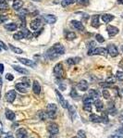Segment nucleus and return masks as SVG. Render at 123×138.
Returning a JSON list of instances; mask_svg holds the SVG:
<instances>
[{
  "mask_svg": "<svg viewBox=\"0 0 123 138\" xmlns=\"http://www.w3.org/2000/svg\"><path fill=\"white\" fill-rule=\"evenodd\" d=\"M57 111H58V107H57L55 104L50 103V104L47 105V107H46V114H47L48 118L55 119V116H57Z\"/></svg>",
  "mask_w": 123,
  "mask_h": 138,
  "instance_id": "f257e3e1",
  "label": "nucleus"
},
{
  "mask_svg": "<svg viewBox=\"0 0 123 138\" xmlns=\"http://www.w3.org/2000/svg\"><path fill=\"white\" fill-rule=\"evenodd\" d=\"M54 74L58 79H62L63 78V76H64V70H63L62 63L61 62L58 63L55 66V68H54Z\"/></svg>",
  "mask_w": 123,
  "mask_h": 138,
  "instance_id": "f03ea898",
  "label": "nucleus"
},
{
  "mask_svg": "<svg viewBox=\"0 0 123 138\" xmlns=\"http://www.w3.org/2000/svg\"><path fill=\"white\" fill-rule=\"evenodd\" d=\"M15 87H16L17 91H19V92L27 93L28 88L30 87V82H19V83H17V84L15 85Z\"/></svg>",
  "mask_w": 123,
  "mask_h": 138,
  "instance_id": "7ed1b4c3",
  "label": "nucleus"
},
{
  "mask_svg": "<svg viewBox=\"0 0 123 138\" xmlns=\"http://www.w3.org/2000/svg\"><path fill=\"white\" fill-rule=\"evenodd\" d=\"M41 25H42L41 19H33V20H31V23H30V27H31V29L34 31H36L37 30L41 27Z\"/></svg>",
  "mask_w": 123,
  "mask_h": 138,
  "instance_id": "20e7f679",
  "label": "nucleus"
},
{
  "mask_svg": "<svg viewBox=\"0 0 123 138\" xmlns=\"http://www.w3.org/2000/svg\"><path fill=\"white\" fill-rule=\"evenodd\" d=\"M55 94H57V95H58V100H59V102H60V104H61V106H62V108H64V109H68V107H69L68 101L64 98V97H63L62 94L59 93V91H58V90H55Z\"/></svg>",
  "mask_w": 123,
  "mask_h": 138,
  "instance_id": "39448f33",
  "label": "nucleus"
},
{
  "mask_svg": "<svg viewBox=\"0 0 123 138\" xmlns=\"http://www.w3.org/2000/svg\"><path fill=\"white\" fill-rule=\"evenodd\" d=\"M43 19H44V22H46V23H49V24H54V23L57 22V19H58L55 15H52V14L43 15Z\"/></svg>",
  "mask_w": 123,
  "mask_h": 138,
  "instance_id": "423d86ee",
  "label": "nucleus"
},
{
  "mask_svg": "<svg viewBox=\"0 0 123 138\" xmlns=\"http://www.w3.org/2000/svg\"><path fill=\"white\" fill-rule=\"evenodd\" d=\"M107 52L109 53V55H110L112 58H115V57H117L118 55V48L116 47V46H114V45H108V46H107Z\"/></svg>",
  "mask_w": 123,
  "mask_h": 138,
  "instance_id": "0eeeda50",
  "label": "nucleus"
},
{
  "mask_svg": "<svg viewBox=\"0 0 123 138\" xmlns=\"http://www.w3.org/2000/svg\"><path fill=\"white\" fill-rule=\"evenodd\" d=\"M78 89L80 90V91H82V92H85L88 90V87H89V84H88V82L85 80H82L80 82H78Z\"/></svg>",
  "mask_w": 123,
  "mask_h": 138,
  "instance_id": "6e6552de",
  "label": "nucleus"
},
{
  "mask_svg": "<svg viewBox=\"0 0 123 138\" xmlns=\"http://www.w3.org/2000/svg\"><path fill=\"white\" fill-rule=\"evenodd\" d=\"M18 59H19V62H21L22 64H24V65H26V66H29V67H31V68H34V67L36 66V63L33 62V61L31 60V59H28V58H19Z\"/></svg>",
  "mask_w": 123,
  "mask_h": 138,
  "instance_id": "1a4fd4ad",
  "label": "nucleus"
},
{
  "mask_svg": "<svg viewBox=\"0 0 123 138\" xmlns=\"http://www.w3.org/2000/svg\"><path fill=\"white\" fill-rule=\"evenodd\" d=\"M47 130L52 135H55L58 133V126L55 123H50L47 126Z\"/></svg>",
  "mask_w": 123,
  "mask_h": 138,
  "instance_id": "9d476101",
  "label": "nucleus"
},
{
  "mask_svg": "<svg viewBox=\"0 0 123 138\" xmlns=\"http://www.w3.org/2000/svg\"><path fill=\"white\" fill-rule=\"evenodd\" d=\"M15 98H16V92H15L14 90H10V91H8L6 94V99H7V102L13 103Z\"/></svg>",
  "mask_w": 123,
  "mask_h": 138,
  "instance_id": "9b49d317",
  "label": "nucleus"
},
{
  "mask_svg": "<svg viewBox=\"0 0 123 138\" xmlns=\"http://www.w3.org/2000/svg\"><path fill=\"white\" fill-rule=\"evenodd\" d=\"M59 55H58L57 52L55 51V49L53 48V47H51V48H49L48 50L46 51V57L48 58H50L51 60H53V59H55L57 57H58Z\"/></svg>",
  "mask_w": 123,
  "mask_h": 138,
  "instance_id": "f8f14e48",
  "label": "nucleus"
},
{
  "mask_svg": "<svg viewBox=\"0 0 123 138\" xmlns=\"http://www.w3.org/2000/svg\"><path fill=\"white\" fill-rule=\"evenodd\" d=\"M106 30H107V34H108L109 36H115L116 34H118V29L117 28V27L115 26H112V25H108L107 26V28H106Z\"/></svg>",
  "mask_w": 123,
  "mask_h": 138,
  "instance_id": "ddd939ff",
  "label": "nucleus"
},
{
  "mask_svg": "<svg viewBox=\"0 0 123 138\" xmlns=\"http://www.w3.org/2000/svg\"><path fill=\"white\" fill-rule=\"evenodd\" d=\"M53 48L55 49V51L58 55H63V54L65 53V47L61 44H59V43H57V44L54 45Z\"/></svg>",
  "mask_w": 123,
  "mask_h": 138,
  "instance_id": "4468645a",
  "label": "nucleus"
},
{
  "mask_svg": "<svg viewBox=\"0 0 123 138\" xmlns=\"http://www.w3.org/2000/svg\"><path fill=\"white\" fill-rule=\"evenodd\" d=\"M93 55H101V56H106L107 55V49L104 47H97L93 51Z\"/></svg>",
  "mask_w": 123,
  "mask_h": 138,
  "instance_id": "2eb2a0df",
  "label": "nucleus"
},
{
  "mask_svg": "<svg viewBox=\"0 0 123 138\" xmlns=\"http://www.w3.org/2000/svg\"><path fill=\"white\" fill-rule=\"evenodd\" d=\"M71 24H72V26L74 27L76 30H78V31H82L83 30H84V26H83V24H82L81 22H78V20H71Z\"/></svg>",
  "mask_w": 123,
  "mask_h": 138,
  "instance_id": "dca6fc26",
  "label": "nucleus"
},
{
  "mask_svg": "<svg viewBox=\"0 0 123 138\" xmlns=\"http://www.w3.org/2000/svg\"><path fill=\"white\" fill-rule=\"evenodd\" d=\"M107 113L112 115V116H114V115L117 114V109L116 107H115V105H114L113 102H110L108 104V106H107Z\"/></svg>",
  "mask_w": 123,
  "mask_h": 138,
  "instance_id": "f3484780",
  "label": "nucleus"
},
{
  "mask_svg": "<svg viewBox=\"0 0 123 138\" xmlns=\"http://www.w3.org/2000/svg\"><path fill=\"white\" fill-rule=\"evenodd\" d=\"M99 19H100V15H94L92 17V26L94 28H98L99 25H100V22H99Z\"/></svg>",
  "mask_w": 123,
  "mask_h": 138,
  "instance_id": "a211bd4d",
  "label": "nucleus"
},
{
  "mask_svg": "<svg viewBox=\"0 0 123 138\" xmlns=\"http://www.w3.org/2000/svg\"><path fill=\"white\" fill-rule=\"evenodd\" d=\"M27 134L28 133H27V131L24 128H20L19 130H17V132H16V136L18 138H25L27 136Z\"/></svg>",
  "mask_w": 123,
  "mask_h": 138,
  "instance_id": "6ab92c4d",
  "label": "nucleus"
},
{
  "mask_svg": "<svg viewBox=\"0 0 123 138\" xmlns=\"http://www.w3.org/2000/svg\"><path fill=\"white\" fill-rule=\"evenodd\" d=\"M23 6V1L22 0H14L12 4V7L15 10H19Z\"/></svg>",
  "mask_w": 123,
  "mask_h": 138,
  "instance_id": "aec40b11",
  "label": "nucleus"
},
{
  "mask_svg": "<svg viewBox=\"0 0 123 138\" xmlns=\"http://www.w3.org/2000/svg\"><path fill=\"white\" fill-rule=\"evenodd\" d=\"M32 91L35 94H39L41 92V85L37 81H34L33 84H32Z\"/></svg>",
  "mask_w": 123,
  "mask_h": 138,
  "instance_id": "412c9836",
  "label": "nucleus"
},
{
  "mask_svg": "<svg viewBox=\"0 0 123 138\" xmlns=\"http://www.w3.org/2000/svg\"><path fill=\"white\" fill-rule=\"evenodd\" d=\"M90 121H92V122L99 123V122H102V117L98 116L96 114H91L90 115Z\"/></svg>",
  "mask_w": 123,
  "mask_h": 138,
  "instance_id": "4be33fe9",
  "label": "nucleus"
},
{
  "mask_svg": "<svg viewBox=\"0 0 123 138\" xmlns=\"http://www.w3.org/2000/svg\"><path fill=\"white\" fill-rule=\"evenodd\" d=\"M6 118L7 120H9V121H14L15 120V113L12 111V110H10V109H6Z\"/></svg>",
  "mask_w": 123,
  "mask_h": 138,
  "instance_id": "5701e85b",
  "label": "nucleus"
},
{
  "mask_svg": "<svg viewBox=\"0 0 123 138\" xmlns=\"http://www.w3.org/2000/svg\"><path fill=\"white\" fill-rule=\"evenodd\" d=\"M18 28L17 24L14 23V22H11V23H7V24L5 25V29L7 30V31H16Z\"/></svg>",
  "mask_w": 123,
  "mask_h": 138,
  "instance_id": "b1692460",
  "label": "nucleus"
},
{
  "mask_svg": "<svg viewBox=\"0 0 123 138\" xmlns=\"http://www.w3.org/2000/svg\"><path fill=\"white\" fill-rule=\"evenodd\" d=\"M89 95L92 97L93 99H96V98H98L100 97V93L95 89H91L89 90Z\"/></svg>",
  "mask_w": 123,
  "mask_h": 138,
  "instance_id": "393cba45",
  "label": "nucleus"
},
{
  "mask_svg": "<svg viewBox=\"0 0 123 138\" xmlns=\"http://www.w3.org/2000/svg\"><path fill=\"white\" fill-rule=\"evenodd\" d=\"M113 19H114V16L111 14H104L102 16V20L104 22H106V23L110 22L111 20H113Z\"/></svg>",
  "mask_w": 123,
  "mask_h": 138,
  "instance_id": "a878e982",
  "label": "nucleus"
},
{
  "mask_svg": "<svg viewBox=\"0 0 123 138\" xmlns=\"http://www.w3.org/2000/svg\"><path fill=\"white\" fill-rule=\"evenodd\" d=\"M13 69H14L16 71H18V72L20 73V74H28V73H29V70H27L26 69L20 68V67H19V66L14 65L13 66Z\"/></svg>",
  "mask_w": 123,
  "mask_h": 138,
  "instance_id": "bb28decb",
  "label": "nucleus"
},
{
  "mask_svg": "<svg viewBox=\"0 0 123 138\" xmlns=\"http://www.w3.org/2000/svg\"><path fill=\"white\" fill-rule=\"evenodd\" d=\"M94 107L96 108V109L98 111H100V110H102L103 108H104V103L100 99H96L94 101Z\"/></svg>",
  "mask_w": 123,
  "mask_h": 138,
  "instance_id": "cd10ccee",
  "label": "nucleus"
},
{
  "mask_svg": "<svg viewBox=\"0 0 123 138\" xmlns=\"http://www.w3.org/2000/svg\"><path fill=\"white\" fill-rule=\"evenodd\" d=\"M76 34L73 33V31H67V34H66V38L67 40L69 41H72L74 39H76Z\"/></svg>",
  "mask_w": 123,
  "mask_h": 138,
  "instance_id": "c85d7f7f",
  "label": "nucleus"
},
{
  "mask_svg": "<svg viewBox=\"0 0 123 138\" xmlns=\"http://www.w3.org/2000/svg\"><path fill=\"white\" fill-rule=\"evenodd\" d=\"M28 14V10L25 9V8H20L19 9V12H18V15H19V19H25L26 17V15Z\"/></svg>",
  "mask_w": 123,
  "mask_h": 138,
  "instance_id": "c756f323",
  "label": "nucleus"
},
{
  "mask_svg": "<svg viewBox=\"0 0 123 138\" xmlns=\"http://www.w3.org/2000/svg\"><path fill=\"white\" fill-rule=\"evenodd\" d=\"M81 58H68L67 59V63H68L69 65L71 66V65H75V64H77L79 61H80Z\"/></svg>",
  "mask_w": 123,
  "mask_h": 138,
  "instance_id": "7c9ffc66",
  "label": "nucleus"
},
{
  "mask_svg": "<svg viewBox=\"0 0 123 138\" xmlns=\"http://www.w3.org/2000/svg\"><path fill=\"white\" fill-rule=\"evenodd\" d=\"M82 101H83V104H90V105H92V103L94 102V99H93L92 97H91L89 94H88V95H84V97H83V99H82Z\"/></svg>",
  "mask_w": 123,
  "mask_h": 138,
  "instance_id": "2f4dec72",
  "label": "nucleus"
},
{
  "mask_svg": "<svg viewBox=\"0 0 123 138\" xmlns=\"http://www.w3.org/2000/svg\"><path fill=\"white\" fill-rule=\"evenodd\" d=\"M13 37H14L15 40H21L22 38H24V34H23L22 31H18L17 34H15L14 35H13Z\"/></svg>",
  "mask_w": 123,
  "mask_h": 138,
  "instance_id": "473e14b6",
  "label": "nucleus"
},
{
  "mask_svg": "<svg viewBox=\"0 0 123 138\" xmlns=\"http://www.w3.org/2000/svg\"><path fill=\"white\" fill-rule=\"evenodd\" d=\"M75 1H76V0H61V5H62V7H66L67 6L73 4Z\"/></svg>",
  "mask_w": 123,
  "mask_h": 138,
  "instance_id": "72a5a7b5",
  "label": "nucleus"
},
{
  "mask_svg": "<svg viewBox=\"0 0 123 138\" xmlns=\"http://www.w3.org/2000/svg\"><path fill=\"white\" fill-rule=\"evenodd\" d=\"M9 47H10V49L14 52V53H16V54H21V53H23V51L21 50L20 48H19V47H16V46H12V45H10L9 44Z\"/></svg>",
  "mask_w": 123,
  "mask_h": 138,
  "instance_id": "f704fd0d",
  "label": "nucleus"
},
{
  "mask_svg": "<svg viewBox=\"0 0 123 138\" xmlns=\"http://www.w3.org/2000/svg\"><path fill=\"white\" fill-rule=\"evenodd\" d=\"M68 109H69V110H70V116H71V118H73V119H74L75 116H76V110H75L74 107H73V106H70V105H69Z\"/></svg>",
  "mask_w": 123,
  "mask_h": 138,
  "instance_id": "c9c22d12",
  "label": "nucleus"
},
{
  "mask_svg": "<svg viewBox=\"0 0 123 138\" xmlns=\"http://www.w3.org/2000/svg\"><path fill=\"white\" fill-rule=\"evenodd\" d=\"M115 135L118 138H123V127H121V128L117 130L116 133H115Z\"/></svg>",
  "mask_w": 123,
  "mask_h": 138,
  "instance_id": "e433bc0d",
  "label": "nucleus"
},
{
  "mask_svg": "<svg viewBox=\"0 0 123 138\" xmlns=\"http://www.w3.org/2000/svg\"><path fill=\"white\" fill-rule=\"evenodd\" d=\"M70 97H72L73 99H77L79 95H78V93L76 91V89H74V88L71 89V91H70Z\"/></svg>",
  "mask_w": 123,
  "mask_h": 138,
  "instance_id": "4c0bfd02",
  "label": "nucleus"
},
{
  "mask_svg": "<svg viewBox=\"0 0 123 138\" xmlns=\"http://www.w3.org/2000/svg\"><path fill=\"white\" fill-rule=\"evenodd\" d=\"M102 94H103L104 98H106V99H108L109 97H110V93L108 92V90L106 89H104L102 91Z\"/></svg>",
  "mask_w": 123,
  "mask_h": 138,
  "instance_id": "58836bf2",
  "label": "nucleus"
},
{
  "mask_svg": "<svg viewBox=\"0 0 123 138\" xmlns=\"http://www.w3.org/2000/svg\"><path fill=\"white\" fill-rule=\"evenodd\" d=\"M101 117H102V122H105V123H107V122H108V117H107V114H106V112H104Z\"/></svg>",
  "mask_w": 123,
  "mask_h": 138,
  "instance_id": "ea45409f",
  "label": "nucleus"
},
{
  "mask_svg": "<svg viewBox=\"0 0 123 138\" xmlns=\"http://www.w3.org/2000/svg\"><path fill=\"white\" fill-rule=\"evenodd\" d=\"M79 5L82 6H87L89 4V0H76Z\"/></svg>",
  "mask_w": 123,
  "mask_h": 138,
  "instance_id": "a19ab883",
  "label": "nucleus"
},
{
  "mask_svg": "<svg viewBox=\"0 0 123 138\" xmlns=\"http://www.w3.org/2000/svg\"><path fill=\"white\" fill-rule=\"evenodd\" d=\"M116 78L118 81H123V72L122 71H117Z\"/></svg>",
  "mask_w": 123,
  "mask_h": 138,
  "instance_id": "79ce46f5",
  "label": "nucleus"
},
{
  "mask_svg": "<svg viewBox=\"0 0 123 138\" xmlns=\"http://www.w3.org/2000/svg\"><path fill=\"white\" fill-rule=\"evenodd\" d=\"M7 5L6 3H0V11H5V10H7Z\"/></svg>",
  "mask_w": 123,
  "mask_h": 138,
  "instance_id": "37998d69",
  "label": "nucleus"
},
{
  "mask_svg": "<svg viewBox=\"0 0 123 138\" xmlns=\"http://www.w3.org/2000/svg\"><path fill=\"white\" fill-rule=\"evenodd\" d=\"M78 136L80 138H86V133L83 130H80V131H78Z\"/></svg>",
  "mask_w": 123,
  "mask_h": 138,
  "instance_id": "c03bdc74",
  "label": "nucleus"
},
{
  "mask_svg": "<svg viewBox=\"0 0 123 138\" xmlns=\"http://www.w3.org/2000/svg\"><path fill=\"white\" fill-rule=\"evenodd\" d=\"M95 39H96L99 43H104L105 42V38L102 36L101 34H96V35H95Z\"/></svg>",
  "mask_w": 123,
  "mask_h": 138,
  "instance_id": "a18cd8bd",
  "label": "nucleus"
},
{
  "mask_svg": "<svg viewBox=\"0 0 123 138\" xmlns=\"http://www.w3.org/2000/svg\"><path fill=\"white\" fill-rule=\"evenodd\" d=\"M83 109L88 112H91L92 111V106L90 104H84L83 105Z\"/></svg>",
  "mask_w": 123,
  "mask_h": 138,
  "instance_id": "49530a36",
  "label": "nucleus"
},
{
  "mask_svg": "<svg viewBox=\"0 0 123 138\" xmlns=\"http://www.w3.org/2000/svg\"><path fill=\"white\" fill-rule=\"evenodd\" d=\"M7 16H5V15H0V23L2 22H5L6 20H7Z\"/></svg>",
  "mask_w": 123,
  "mask_h": 138,
  "instance_id": "de8ad7c7",
  "label": "nucleus"
},
{
  "mask_svg": "<svg viewBox=\"0 0 123 138\" xmlns=\"http://www.w3.org/2000/svg\"><path fill=\"white\" fill-rule=\"evenodd\" d=\"M6 79H7V81H12L13 79H14V76H13L12 74H10V73H7V75H6Z\"/></svg>",
  "mask_w": 123,
  "mask_h": 138,
  "instance_id": "09e8293b",
  "label": "nucleus"
},
{
  "mask_svg": "<svg viewBox=\"0 0 123 138\" xmlns=\"http://www.w3.org/2000/svg\"><path fill=\"white\" fill-rule=\"evenodd\" d=\"M0 48H3V49H5V50H7V46H6L4 43H3L2 41H0Z\"/></svg>",
  "mask_w": 123,
  "mask_h": 138,
  "instance_id": "8fccbe9b",
  "label": "nucleus"
},
{
  "mask_svg": "<svg viewBox=\"0 0 123 138\" xmlns=\"http://www.w3.org/2000/svg\"><path fill=\"white\" fill-rule=\"evenodd\" d=\"M4 72V65L0 63V73H3Z\"/></svg>",
  "mask_w": 123,
  "mask_h": 138,
  "instance_id": "3c124183",
  "label": "nucleus"
},
{
  "mask_svg": "<svg viewBox=\"0 0 123 138\" xmlns=\"http://www.w3.org/2000/svg\"><path fill=\"white\" fill-rule=\"evenodd\" d=\"M59 87L61 88V90H65L66 89V85L63 84V83H59Z\"/></svg>",
  "mask_w": 123,
  "mask_h": 138,
  "instance_id": "603ef678",
  "label": "nucleus"
},
{
  "mask_svg": "<svg viewBox=\"0 0 123 138\" xmlns=\"http://www.w3.org/2000/svg\"><path fill=\"white\" fill-rule=\"evenodd\" d=\"M2 130H3V126H2V122L0 121V133H2Z\"/></svg>",
  "mask_w": 123,
  "mask_h": 138,
  "instance_id": "864d4df0",
  "label": "nucleus"
},
{
  "mask_svg": "<svg viewBox=\"0 0 123 138\" xmlns=\"http://www.w3.org/2000/svg\"><path fill=\"white\" fill-rule=\"evenodd\" d=\"M119 121H120L121 123L123 124V116H121L120 118H119Z\"/></svg>",
  "mask_w": 123,
  "mask_h": 138,
  "instance_id": "5fc2aeb1",
  "label": "nucleus"
},
{
  "mask_svg": "<svg viewBox=\"0 0 123 138\" xmlns=\"http://www.w3.org/2000/svg\"><path fill=\"white\" fill-rule=\"evenodd\" d=\"M108 138H118V137H117L116 135H111V136H109Z\"/></svg>",
  "mask_w": 123,
  "mask_h": 138,
  "instance_id": "6e6d98bb",
  "label": "nucleus"
},
{
  "mask_svg": "<svg viewBox=\"0 0 123 138\" xmlns=\"http://www.w3.org/2000/svg\"><path fill=\"white\" fill-rule=\"evenodd\" d=\"M5 138H14V137H13L12 135H7V137H5Z\"/></svg>",
  "mask_w": 123,
  "mask_h": 138,
  "instance_id": "4d7b16f0",
  "label": "nucleus"
},
{
  "mask_svg": "<svg viewBox=\"0 0 123 138\" xmlns=\"http://www.w3.org/2000/svg\"><path fill=\"white\" fill-rule=\"evenodd\" d=\"M2 84V79H1V76H0V85Z\"/></svg>",
  "mask_w": 123,
  "mask_h": 138,
  "instance_id": "13d9d810",
  "label": "nucleus"
},
{
  "mask_svg": "<svg viewBox=\"0 0 123 138\" xmlns=\"http://www.w3.org/2000/svg\"><path fill=\"white\" fill-rule=\"evenodd\" d=\"M0 3H6L5 0H0Z\"/></svg>",
  "mask_w": 123,
  "mask_h": 138,
  "instance_id": "bf43d9fd",
  "label": "nucleus"
},
{
  "mask_svg": "<svg viewBox=\"0 0 123 138\" xmlns=\"http://www.w3.org/2000/svg\"><path fill=\"white\" fill-rule=\"evenodd\" d=\"M32 1H35V2H39V1H41V0H32Z\"/></svg>",
  "mask_w": 123,
  "mask_h": 138,
  "instance_id": "052dcab7",
  "label": "nucleus"
},
{
  "mask_svg": "<svg viewBox=\"0 0 123 138\" xmlns=\"http://www.w3.org/2000/svg\"><path fill=\"white\" fill-rule=\"evenodd\" d=\"M72 138H80L79 136H74V137H72Z\"/></svg>",
  "mask_w": 123,
  "mask_h": 138,
  "instance_id": "680f3d73",
  "label": "nucleus"
},
{
  "mask_svg": "<svg viewBox=\"0 0 123 138\" xmlns=\"http://www.w3.org/2000/svg\"><path fill=\"white\" fill-rule=\"evenodd\" d=\"M121 50H122V52H123V46H121Z\"/></svg>",
  "mask_w": 123,
  "mask_h": 138,
  "instance_id": "e2e57ef3",
  "label": "nucleus"
},
{
  "mask_svg": "<svg viewBox=\"0 0 123 138\" xmlns=\"http://www.w3.org/2000/svg\"><path fill=\"white\" fill-rule=\"evenodd\" d=\"M122 93H123V89H122Z\"/></svg>",
  "mask_w": 123,
  "mask_h": 138,
  "instance_id": "0e129e2a",
  "label": "nucleus"
},
{
  "mask_svg": "<svg viewBox=\"0 0 123 138\" xmlns=\"http://www.w3.org/2000/svg\"><path fill=\"white\" fill-rule=\"evenodd\" d=\"M122 3H123V2H122Z\"/></svg>",
  "mask_w": 123,
  "mask_h": 138,
  "instance_id": "69168bd1",
  "label": "nucleus"
}]
</instances>
